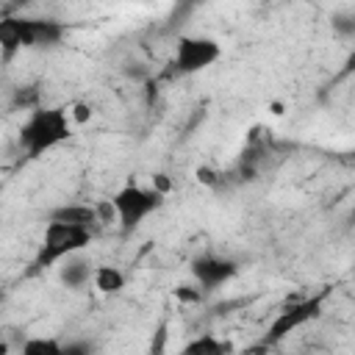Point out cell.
Instances as JSON below:
<instances>
[{"label":"cell","instance_id":"obj_1","mask_svg":"<svg viewBox=\"0 0 355 355\" xmlns=\"http://www.w3.org/2000/svg\"><path fill=\"white\" fill-rule=\"evenodd\" d=\"M69 116L72 114H67L64 108H33L17 136L25 155L39 158V155L50 153L53 147H58L61 141H67L69 139Z\"/></svg>","mask_w":355,"mask_h":355},{"label":"cell","instance_id":"obj_2","mask_svg":"<svg viewBox=\"0 0 355 355\" xmlns=\"http://www.w3.org/2000/svg\"><path fill=\"white\" fill-rule=\"evenodd\" d=\"M67 28L58 19L44 17H6L0 22V44L3 58H11L14 50L22 47H55L64 39Z\"/></svg>","mask_w":355,"mask_h":355},{"label":"cell","instance_id":"obj_3","mask_svg":"<svg viewBox=\"0 0 355 355\" xmlns=\"http://www.w3.org/2000/svg\"><path fill=\"white\" fill-rule=\"evenodd\" d=\"M92 241V227H83V225H72V222H64V219H50L44 225V236H42V247H39V255H36V266L44 269V266H53V263H61L64 258L75 255V252H83Z\"/></svg>","mask_w":355,"mask_h":355},{"label":"cell","instance_id":"obj_4","mask_svg":"<svg viewBox=\"0 0 355 355\" xmlns=\"http://www.w3.org/2000/svg\"><path fill=\"white\" fill-rule=\"evenodd\" d=\"M111 205L122 227L130 230V227H139L150 214H155L164 205V194L158 189H144V186L130 183L111 197Z\"/></svg>","mask_w":355,"mask_h":355},{"label":"cell","instance_id":"obj_5","mask_svg":"<svg viewBox=\"0 0 355 355\" xmlns=\"http://www.w3.org/2000/svg\"><path fill=\"white\" fill-rule=\"evenodd\" d=\"M222 55V47L216 39L211 36H180L175 44V55H172V67L180 75H194L208 69L211 64H216Z\"/></svg>","mask_w":355,"mask_h":355},{"label":"cell","instance_id":"obj_6","mask_svg":"<svg viewBox=\"0 0 355 355\" xmlns=\"http://www.w3.org/2000/svg\"><path fill=\"white\" fill-rule=\"evenodd\" d=\"M322 302H324V294H313V297H302V300H294L286 308H280V313L269 324V341H280L288 333H294V330L305 327L308 322L319 319L322 316Z\"/></svg>","mask_w":355,"mask_h":355},{"label":"cell","instance_id":"obj_7","mask_svg":"<svg viewBox=\"0 0 355 355\" xmlns=\"http://www.w3.org/2000/svg\"><path fill=\"white\" fill-rule=\"evenodd\" d=\"M239 272V263L230 261V258H222V255H200L191 261V277L205 288H216L222 283H227L233 275Z\"/></svg>","mask_w":355,"mask_h":355},{"label":"cell","instance_id":"obj_8","mask_svg":"<svg viewBox=\"0 0 355 355\" xmlns=\"http://www.w3.org/2000/svg\"><path fill=\"white\" fill-rule=\"evenodd\" d=\"M58 275H61V283H64L67 288L78 291V288H83V286L94 277V263H92L89 258H83L80 252H75V255H69V258L61 261Z\"/></svg>","mask_w":355,"mask_h":355},{"label":"cell","instance_id":"obj_9","mask_svg":"<svg viewBox=\"0 0 355 355\" xmlns=\"http://www.w3.org/2000/svg\"><path fill=\"white\" fill-rule=\"evenodd\" d=\"M50 219H64L72 225H83V227H94L100 222V208L94 205H83V202H72V205H61L50 214Z\"/></svg>","mask_w":355,"mask_h":355},{"label":"cell","instance_id":"obj_10","mask_svg":"<svg viewBox=\"0 0 355 355\" xmlns=\"http://www.w3.org/2000/svg\"><path fill=\"white\" fill-rule=\"evenodd\" d=\"M92 283L100 294H119L125 288V275L116 266H94Z\"/></svg>","mask_w":355,"mask_h":355},{"label":"cell","instance_id":"obj_11","mask_svg":"<svg viewBox=\"0 0 355 355\" xmlns=\"http://www.w3.org/2000/svg\"><path fill=\"white\" fill-rule=\"evenodd\" d=\"M230 349L233 347L227 341H222V338H216L211 333H205V336H200V338H194V341H189L183 347L186 355H222V352H230Z\"/></svg>","mask_w":355,"mask_h":355},{"label":"cell","instance_id":"obj_12","mask_svg":"<svg viewBox=\"0 0 355 355\" xmlns=\"http://www.w3.org/2000/svg\"><path fill=\"white\" fill-rule=\"evenodd\" d=\"M19 349L25 355H64V344L55 338H28Z\"/></svg>","mask_w":355,"mask_h":355},{"label":"cell","instance_id":"obj_13","mask_svg":"<svg viewBox=\"0 0 355 355\" xmlns=\"http://www.w3.org/2000/svg\"><path fill=\"white\" fill-rule=\"evenodd\" d=\"M330 28L341 39H355V11H338L330 17Z\"/></svg>","mask_w":355,"mask_h":355},{"label":"cell","instance_id":"obj_14","mask_svg":"<svg viewBox=\"0 0 355 355\" xmlns=\"http://www.w3.org/2000/svg\"><path fill=\"white\" fill-rule=\"evenodd\" d=\"M72 119H75V122H86V119H92V105L78 103V105L72 108Z\"/></svg>","mask_w":355,"mask_h":355},{"label":"cell","instance_id":"obj_15","mask_svg":"<svg viewBox=\"0 0 355 355\" xmlns=\"http://www.w3.org/2000/svg\"><path fill=\"white\" fill-rule=\"evenodd\" d=\"M17 103H22L25 108L36 105V92H33V86H28V92H17Z\"/></svg>","mask_w":355,"mask_h":355},{"label":"cell","instance_id":"obj_16","mask_svg":"<svg viewBox=\"0 0 355 355\" xmlns=\"http://www.w3.org/2000/svg\"><path fill=\"white\" fill-rule=\"evenodd\" d=\"M92 347L86 341H75V344H64V355H78V352H89Z\"/></svg>","mask_w":355,"mask_h":355},{"label":"cell","instance_id":"obj_17","mask_svg":"<svg viewBox=\"0 0 355 355\" xmlns=\"http://www.w3.org/2000/svg\"><path fill=\"white\" fill-rule=\"evenodd\" d=\"M175 294H178V300H186V302H191V300H200V291H191L189 286H180Z\"/></svg>","mask_w":355,"mask_h":355},{"label":"cell","instance_id":"obj_18","mask_svg":"<svg viewBox=\"0 0 355 355\" xmlns=\"http://www.w3.org/2000/svg\"><path fill=\"white\" fill-rule=\"evenodd\" d=\"M153 189H158L161 194H166V191H169V178H166V175H155V178H153Z\"/></svg>","mask_w":355,"mask_h":355},{"label":"cell","instance_id":"obj_19","mask_svg":"<svg viewBox=\"0 0 355 355\" xmlns=\"http://www.w3.org/2000/svg\"><path fill=\"white\" fill-rule=\"evenodd\" d=\"M197 178H200L202 183H208V186L214 183V172H211V169H205V166H200V169H197Z\"/></svg>","mask_w":355,"mask_h":355},{"label":"cell","instance_id":"obj_20","mask_svg":"<svg viewBox=\"0 0 355 355\" xmlns=\"http://www.w3.org/2000/svg\"><path fill=\"white\" fill-rule=\"evenodd\" d=\"M349 219H352V222H355V211H352V216H349Z\"/></svg>","mask_w":355,"mask_h":355}]
</instances>
